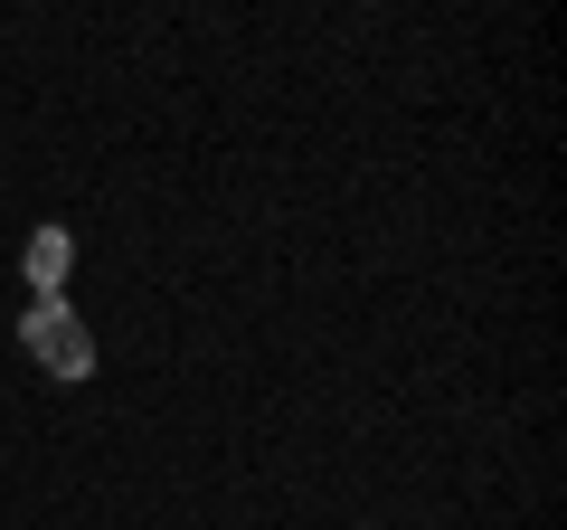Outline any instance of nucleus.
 Masks as SVG:
<instances>
[{"label":"nucleus","mask_w":567,"mask_h":530,"mask_svg":"<svg viewBox=\"0 0 567 530\" xmlns=\"http://www.w3.org/2000/svg\"><path fill=\"white\" fill-rule=\"evenodd\" d=\"M29 350H39L58 379H85V369H95V342L76 332V313H66V304H29Z\"/></svg>","instance_id":"obj_1"},{"label":"nucleus","mask_w":567,"mask_h":530,"mask_svg":"<svg viewBox=\"0 0 567 530\" xmlns=\"http://www.w3.org/2000/svg\"><path fill=\"white\" fill-rule=\"evenodd\" d=\"M66 265H76V237H66V227H39V237H29V285H39V304H58Z\"/></svg>","instance_id":"obj_2"}]
</instances>
